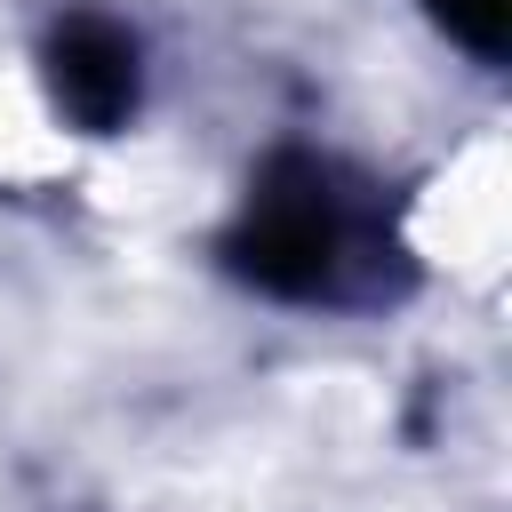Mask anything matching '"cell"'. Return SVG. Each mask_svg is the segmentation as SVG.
I'll return each mask as SVG.
<instances>
[{
  "mask_svg": "<svg viewBox=\"0 0 512 512\" xmlns=\"http://www.w3.org/2000/svg\"><path fill=\"white\" fill-rule=\"evenodd\" d=\"M440 24L472 48V56H496L504 48V24H512V0H432Z\"/></svg>",
  "mask_w": 512,
  "mask_h": 512,
  "instance_id": "cell-3",
  "label": "cell"
},
{
  "mask_svg": "<svg viewBox=\"0 0 512 512\" xmlns=\"http://www.w3.org/2000/svg\"><path fill=\"white\" fill-rule=\"evenodd\" d=\"M48 88L80 128H120L136 112V40L112 16H72L48 40Z\"/></svg>",
  "mask_w": 512,
  "mask_h": 512,
  "instance_id": "cell-2",
  "label": "cell"
},
{
  "mask_svg": "<svg viewBox=\"0 0 512 512\" xmlns=\"http://www.w3.org/2000/svg\"><path fill=\"white\" fill-rule=\"evenodd\" d=\"M368 248H376V224L352 208V192H336L320 160H280L232 240L240 272L264 280L272 296H344Z\"/></svg>",
  "mask_w": 512,
  "mask_h": 512,
  "instance_id": "cell-1",
  "label": "cell"
}]
</instances>
